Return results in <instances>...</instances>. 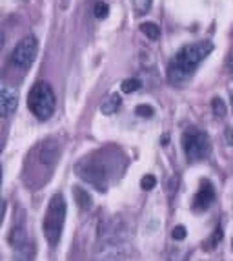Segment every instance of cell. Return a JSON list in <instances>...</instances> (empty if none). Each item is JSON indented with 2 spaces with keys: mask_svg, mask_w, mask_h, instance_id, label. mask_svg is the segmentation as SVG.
<instances>
[{
  "mask_svg": "<svg viewBox=\"0 0 233 261\" xmlns=\"http://www.w3.org/2000/svg\"><path fill=\"white\" fill-rule=\"evenodd\" d=\"M39 53V40L35 35H26L24 39L18 40V44L15 46L13 53H11V62L20 70H27L37 59Z\"/></svg>",
  "mask_w": 233,
  "mask_h": 261,
  "instance_id": "5b68a950",
  "label": "cell"
},
{
  "mask_svg": "<svg viewBox=\"0 0 233 261\" xmlns=\"http://www.w3.org/2000/svg\"><path fill=\"white\" fill-rule=\"evenodd\" d=\"M93 13H95V17L97 18H106L108 17V13H109V6L106 4V2H97L95 4V9H93Z\"/></svg>",
  "mask_w": 233,
  "mask_h": 261,
  "instance_id": "5bb4252c",
  "label": "cell"
},
{
  "mask_svg": "<svg viewBox=\"0 0 233 261\" xmlns=\"http://www.w3.org/2000/svg\"><path fill=\"white\" fill-rule=\"evenodd\" d=\"M17 106H18V92L15 88L4 84V86L0 88V112H2V117L13 115Z\"/></svg>",
  "mask_w": 233,
  "mask_h": 261,
  "instance_id": "8992f818",
  "label": "cell"
},
{
  "mask_svg": "<svg viewBox=\"0 0 233 261\" xmlns=\"http://www.w3.org/2000/svg\"><path fill=\"white\" fill-rule=\"evenodd\" d=\"M231 245H233V241H231Z\"/></svg>",
  "mask_w": 233,
  "mask_h": 261,
  "instance_id": "44dd1931",
  "label": "cell"
},
{
  "mask_svg": "<svg viewBox=\"0 0 233 261\" xmlns=\"http://www.w3.org/2000/svg\"><path fill=\"white\" fill-rule=\"evenodd\" d=\"M212 108H213V113H215L217 117H224L226 115V105H224V100L220 99V97H215V99L212 100Z\"/></svg>",
  "mask_w": 233,
  "mask_h": 261,
  "instance_id": "7c38bea8",
  "label": "cell"
},
{
  "mask_svg": "<svg viewBox=\"0 0 233 261\" xmlns=\"http://www.w3.org/2000/svg\"><path fill=\"white\" fill-rule=\"evenodd\" d=\"M213 201H215V188H213V185L210 183V181H204V183L200 185L199 192H197L193 197V208L206 210V208H210V205H212Z\"/></svg>",
  "mask_w": 233,
  "mask_h": 261,
  "instance_id": "52a82bcc",
  "label": "cell"
},
{
  "mask_svg": "<svg viewBox=\"0 0 233 261\" xmlns=\"http://www.w3.org/2000/svg\"><path fill=\"white\" fill-rule=\"evenodd\" d=\"M66 221V199L61 192L55 194V196L49 199L48 210H46V216H44L42 221V230L46 240L51 247H55L59 243L62 236V228H64Z\"/></svg>",
  "mask_w": 233,
  "mask_h": 261,
  "instance_id": "7a4b0ae2",
  "label": "cell"
},
{
  "mask_svg": "<svg viewBox=\"0 0 233 261\" xmlns=\"http://www.w3.org/2000/svg\"><path fill=\"white\" fill-rule=\"evenodd\" d=\"M151 2H153V0H131V4H133V9L137 11V15L148 13L151 8Z\"/></svg>",
  "mask_w": 233,
  "mask_h": 261,
  "instance_id": "8fae6325",
  "label": "cell"
},
{
  "mask_svg": "<svg viewBox=\"0 0 233 261\" xmlns=\"http://www.w3.org/2000/svg\"><path fill=\"white\" fill-rule=\"evenodd\" d=\"M213 51V44L210 40H200V42L188 44L177 55L173 57L168 66V81L171 84H182L191 77L200 62Z\"/></svg>",
  "mask_w": 233,
  "mask_h": 261,
  "instance_id": "6da1fadb",
  "label": "cell"
},
{
  "mask_svg": "<svg viewBox=\"0 0 233 261\" xmlns=\"http://www.w3.org/2000/svg\"><path fill=\"white\" fill-rule=\"evenodd\" d=\"M135 113H137L138 117H151V115L155 113V110L151 108L150 105H138L137 108H135Z\"/></svg>",
  "mask_w": 233,
  "mask_h": 261,
  "instance_id": "9a60e30c",
  "label": "cell"
},
{
  "mask_svg": "<svg viewBox=\"0 0 233 261\" xmlns=\"http://www.w3.org/2000/svg\"><path fill=\"white\" fill-rule=\"evenodd\" d=\"M231 99H233V93H231Z\"/></svg>",
  "mask_w": 233,
  "mask_h": 261,
  "instance_id": "ffe728a7",
  "label": "cell"
},
{
  "mask_svg": "<svg viewBox=\"0 0 233 261\" xmlns=\"http://www.w3.org/2000/svg\"><path fill=\"white\" fill-rule=\"evenodd\" d=\"M171 238H173V240H177V241L184 240V238H186V228H184V226H182V225L175 226V228H173V232H171Z\"/></svg>",
  "mask_w": 233,
  "mask_h": 261,
  "instance_id": "e0dca14e",
  "label": "cell"
},
{
  "mask_svg": "<svg viewBox=\"0 0 233 261\" xmlns=\"http://www.w3.org/2000/svg\"><path fill=\"white\" fill-rule=\"evenodd\" d=\"M140 31L150 40H157L160 37V28L157 26L155 22H144V24H140Z\"/></svg>",
  "mask_w": 233,
  "mask_h": 261,
  "instance_id": "9c48e42d",
  "label": "cell"
},
{
  "mask_svg": "<svg viewBox=\"0 0 233 261\" xmlns=\"http://www.w3.org/2000/svg\"><path fill=\"white\" fill-rule=\"evenodd\" d=\"M210 137L199 128H188L182 134V150H184L188 161L199 163L210 153Z\"/></svg>",
  "mask_w": 233,
  "mask_h": 261,
  "instance_id": "277c9868",
  "label": "cell"
},
{
  "mask_svg": "<svg viewBox=\"0 0 233 261\" xmlns=\"http://www.w3.org/2000/svg\"><path fill=\"white\" fill-rule=\"evenodd\" d=\"M155 185H157V179L153 177L151 174L144 175L142 181H140V187H142L144 190H151V188H155Z\"/></svg>",
  "mask_w": 233,
  "mask_h": 261,
  "instance_id": "2e32d148",
  "label": "cell"
},
{
  "mask_svg": "<svg viewBox=\"0 0 233 261\" xmlns=\"http://www.w3.org/2000/svg\"><path fill=\"white\" fill-rule=\"evenodd\" d=\"M140 88V81L138 79H126L122 83V92L124 93H133Z\"/></svg>",
  "mask_w": 233,
  "mask_h": 261,
  "instance_id": "4fadbf2b",
  "label": "cell"
},
{
  "mask_svg": "<svg viewBox=\"0 0 233 261\" xmlns=\"http://www.w3.org/2000/svg\"><path fill=\"white\" fill-rule=\"evenodd\" d=\"M228 68H229V70L233 71V55H231V57H229V59H228Z\"/></svg>",
  "mask_w": 233,
  "mask_h": 261,
  "instance_id": "d6986e66",
  "label": "cell"
},
{
  "mask_svg": "<svg viewBox=\"0 0 233 261\" xmlns=\"http://www.w3.org/2000/svg\"><path fill=\"white\" fill-rule=\"evenodd\" d=\"M27 108L31 110L35 117L39 121H48L55 113L56 99L53 93V88L48 83H37L30 90L27 95Z\"/></svg>",
  "mask_w": 233,
  "mask_h": 261,
  "instance_id": "3957f363",
  "label": "cell"
},
{
  "mask_svg": "<svg viewBox=\"0 0 233 261\" xmlns=\"http://www.w3.org/2000/svg\"><path fill=\"white\" fill-rule=\"evenodd\" d=\"M121 105H122L121 95L113 93V95H109L108 99H106L102 102V106H100V112H102L104 115H113V113H115L116 110L121 108Z\"/></svg>",
  "mask_w": 233,
  "mask_h": 261,
  "instance_id": "ba28073f",
  "label": "cell"
},
{
  "mask_svg": "<svg viewBox=\"0 0 233 261\" xmlns=\"http://www.w3.org/2000/svg\"><path fill=\"white\" fill-rule=\"evenodd\" d=\"M75 197H77V203L80 208H90L91 206V197L88 192H84L82 188H75Z\"/></svg>",
  "mask_w": 233,
  "mask_h": 261,
  "instance_id": "30bf717a",
  "label": "cell"
},
{
  "mask_svg": "<svg viewBox=\"0 0 233 261\" xmlns=\"http://www.w3.org/2000/svg\"><path fill=\"white\" fill-rule=\"evenodd\" d=\"M226 141H228V144L233 146V128H228V130H226Z\"/></svg>",
  "mask_w": 233,
  "mask_h": 261,
  "instance_id": "ac0fdd59",
  "label": "cell"
}]
</instances>
